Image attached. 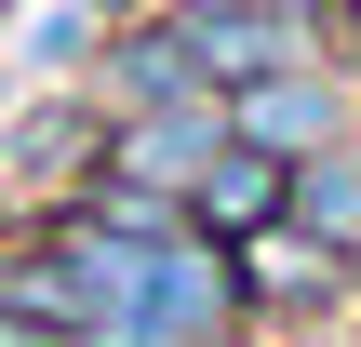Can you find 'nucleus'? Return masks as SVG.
I'll return each instance as SVG.
<instances>
[{
  "instance_id": "f257e3e1",
  "label": "nucleus",
  "mask_w": 361,
  "mask_h": 347,
  "mask_svg": "<svg viewBox=\"0 0 361 347\" xmlns=\"http://www.w3.org/2000/svg\"><path fill=\"white\" fill-rule=\"evenodd\" d=\"M228 267H241V321H268V334H308V321H335V308L361 294V254L308 241L295 214L255 227V241H228Z\"/></svg>"
},
{
  "instance_id": "f03ea898",
  "label": "nucleus",
  "mask_w": 361,
  "mask_h": 347,
  "mask_svg": "<svg viewBox=\"0 0 361 347\" xmlns=\"http://www.w3.org/2000/svg\"><path fill=\"white\" fill-rule=\"evenodd\" d=\"M348 107H361V80L335 67V53H308V67L241 80V94H228V134L268 147V160H322V147H348Z\"/></svg>"
},
{
  "instance_id": "7ed1b4c3",
  "label": "nucleus",
  "mask_w": 361,
  "mask_h": 347,
  "mask_svg": "<svg viewBox=\"0 0 361 347\" xmlns=\"http://www.w3.org/2000/svg\"><path fill=\"white\" fill-rule=\"evenodd\" d=\"M214 147H228V94H201V107H134V120H107V147H94V187L188 201Z\"/></svg>"
},
{
  "instance_id": "20e7f679",
  "label": "nucleus",
  "mask_w": 361,
  "mask_h": 347,
  "mask_svg": "<svg viewBox=\"0 0 361 347\" xmlns=\"http://www.w3.org/2000/svg\"><path fill=\"white\" fill-rule=\"evenodd\" d=\"M80 94H94L107 120H134V107H201L214 80H201V53H188V27H174V13H134V27H107V40H94Z\"/></svg>"
},
{
  "instance_id": "39448f33",
  "label": "nucleus",
  "mask_w": 361,
  "mask_h": 347,
  "mask_svg": "<svg viewBox=\"0 0 361 347\" xmlns=\"http://www.w3.org/2000/svg\"><path fill=\"white\" fill-rule=\"evenodd\" d=\"M281 214H295V160H268V147H241V134H228V147L201 160V187H188V227H201V241H255V227H281Z\"/></svg>"
},
{
  "instance_id": "423d86ee",
  "label": "nucleus",
  "mask_w": 361,
  "mask_h": 347,
  "mask_svg": "<svg viewBox=\"0 0 361 347\" xmlns=\"http://www.w3.org/2000/svg\"><path fill=\"white\" fill-rule=\"evenodd\" d=\"M295 227H308V241H335V254H361V147L295 160Z\"/></svg>"
},
{
  "instance_id": "0eeeda50",
  "label": "nucleus",
  "mask_w": 361,
  "mask_h": 347,
  "mask_svg": "<svg viewBox=\"0 0 361 347\" xmlns=\"http://www.w3.org/2000/svg\"><path fill=\"white\" fill-rule=\"evenodd\" d=\"M94 40H107V27H94V0H40L13 53H27V80H80V67H94Z\"/></svg>"
},
{
  "instance_id": "6e6552de",
  "label": "nucleus",
  "mask_w": 361,
  "mask_h": 347,
  "mask_svg": "<svg viewBox=\"0 0 361 347\" xmlns=\"http://www.w3.org/2000/svg\"><path fill=\"white\" fill-rule=\"evenodd\" d=\"M322 53H335V67L361 80V0H335V13H322Z\"/></svg>"
},
{
  "instance_id": "1a4fd4ad",
  "label": "nucleus",
  "mask_w": 361,
  "mask_h": 347,
  "mask_svg": "<svg viewBox=\"0 0 361 347\" xmlns=\"http://www.w3.org/2000/svg\"><path fill=\"white\" fill-rule=\"evenodd\" d=\"M0 347H80V334H40V321H0Z\"/></svg>"
},
{
  "instance_id": "9d476101",
  "label": "nucleus",
  "mask_w": 361,
  "mask_h": 347,
  "mask_svg": "<svg viewBox=\"0 0 361 347\" xmlns=\"http://www.w3.org/2000/svg\"><path fill=\"white\" fill-rule=\"evenodd\" d=\"M134 13H161V0H94V27H134Z\"/></svg>"
},
{
  "instance_id": "9b49d317",
  "label": "nucleus",
  "mask_w": 361,
  "mask_h": 347,
  "mask_svg": "<svg viewBox=\"0 0 361 347\" xmlns=\"http://www.w3.org/2000/svg\"><path fill=\"white\" fill-rule=\"evenodd\" d=\"M214 347H281V334H268V321H228V334H214Z\"/></svg>"
},
{
  "instance_id": "f8f14e48",
  "label": "nucleus",
  "mask_w": 361,
  "mask_h": 347,
  "mask_svg": "<svg viewBox=\"0 0 361 347\" xmlns=\"http://www.w3.org/2000/svg\"><path fill=\"white\" fill-rule=\"evenodd\" d=\"M348 147H361V107H348Z\"/></svg>"
}]
</instances>
